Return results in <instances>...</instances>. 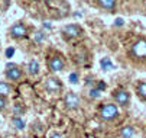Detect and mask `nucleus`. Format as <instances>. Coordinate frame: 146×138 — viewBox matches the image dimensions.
<instances>
[{"mask_svg": "<svg viewBox=\"0 0 146 138\" xmlns=\"http://www.w3.org/2000/svg\"><path fill=\"white\" fill-rule=\"evenodd\" d=\"M98 115L104 122H111L119 116V105L117 103H104L100 108Z\"/></svg>", "mask_w": 146, "mask_h": 138, "instance_id": "nucleus-1", "label": "nucleus"}, {"mask_svg": "<svg viewBox=\"0 0 146 138\" xmlns=\"http://www.w3.org/2000/svg\"><path fill=\"white\" fill-rule=\"evenodd\" d=\"M64 67H65V61L62 60L61 57H52V58H49V61H48V68L52 71V73H59V71H62L64 70Z\"/></svg>", "mask_w": 146, "mask_h": 138, "instance_id": "nucleus-9", "label": "nucleus"}, {"mask_svg": "<svg viewBox=\"0 0 146 138\" xmlns=\"http://www.w3.org/2000/svg\"><path fill=\"white\" fill-rule=\"evenodd\" d=\"M0 51H2V47H0Z\"/></svg>", "mask_w": 146, "mask_h": 138, "instance_id": "nucleus-27", "label": "nucleus"}, {"mask_svg": "<svg viewBox=\"0 0 146 138\" xmlns=\"http://www.w3.org/2000/svg\"><path fill=\"white\" fill-rule=\"evenodd\" d=\"M9 35L13 39H23V38L28 36V26L23 22H16V23L12 25V28L9 31Z\"/></svg>", "mask_w": 146, "mask_h": 138, "instance_id": "nucleus-4", "label": "nucleus"}, {"mask_svg": "<svg viewBox=\"0 0 146 138\" xmlns=\"http://www.w3.org/2000/svg\"><path fill=\"white\" fill-rule=\"evenodd\" d=\"M136 93L142 100H146V82H140L136 86Z\"/></svg>", "mask_w": 146, "mask_h": 138, "instance_id": "nucleus-15", "label": "nucleus"}, {"mask_svg": "<svg viewBox=\"0 0 146 138\" xmlns=\"http://www.w3.org/2000/svg\"><path fill=\"white\" fill-rule=\"evenodd\" d=\"M5 76L10 82H17V80L22 78V68H20L19 66H16V64H7Z\"/></svg>", "mask_w": 146, "mask_h": 138, "instance_id": "nucleus-8", "label": "nucleus"}, {"mask_svg": "<svg viewBox=\"0 0 146 138\" xmlns=\"http://www.w3.org/2000/svg\"><path fill=\"white\" fill-rule=\"evenodd\" d=\"M25 138H29V137H25Z\"/></svg>", "mask_w": 146, "mask_h": 138, "instance_id": "nucleus-28", "label": "nucleus"}, {"mask_svg": "<svg viewBox=\"0 0 146 138\" xmlns=\"http://www.w3.org/2000/svg\"><path fill=\"white\" fill-rule=\"evenodd\" d=\"M68 82H70L71 84H77V83L80 82V73H78V71H71V73L68 74Z\"/></svg>", "mask_w": 146, "mask_h": 138, "instance_id": "nucleus-18", "label": "nucleus"}, {"mask_svg": "<svg viewBox=\"0 0 146 138\" xmlns=\"http://www.w3.org/2000/svg\"><path fill=\"white\" fill-rule=\"evenodd\" d=\"M45 26L49 29V28H51V23H49V22H44V28H45Z\"/></svg>", "mask_w": 146, "mask_h": 138, "instance_id": "nucleus-26", "label": "nucleus"}, {"mask_svg": "<svg viewBox=\"0 0 146 138\" xmlns=\"http://www.w3.org/2000/svg\"><path fill=\"white\" fill-rule=\"evenodd\" d=\"M26 70H28V74L29 76H38L39 74V70H40L39 61L35 60V58H32V60L28 63V66H26Z\"/></svg>", "mask_w": 146, "mask_h": 138, "instance_id": "nucleus-10", "label": "nucleus"}, {"mask_svg": "<svg viewBox=\"0 0 146 138\" xmlns=\"http://www.w3.org/2000/svg\"><path fill=\"white\" fill-rule=\"evenodd\" d=\"M82 32H84V31H82V28L80 25H77V23L67 25V26L62 28V31H61V33H62V36H64L65 41H72V39L80 38L82 35Z\"/></svg>", "mask_w": 146, "mask_h": 138, "instance_id": "nucleus-2", "label": "nucleus"}, {"mask_svg": "<svg viewBox=\"0 0 146 138\" xmlns=\"http://www.w3.org/2000/svg\"><path fill=\"white\" fill-rule=\"evenodd\" d=\"M6 108H7V100H6V97L0 96V112H3Z\"/></svg>", "mask_w": 146, "mask_h": 138, "instance_id": "nucleus-20", "label": "nucleus"}, {"mask_svg": "<svg viewBox=\"0 0 146 138\" xmlns=\"http://www.w3.org/2000/svg\"><path fill=\"white\" fill-rule=\"evenodd\" d=\"M100 67H101L103 71H109V70H111L114 66H113V63H111L110 58L104 57V58H101V60H100Z\"/></svg>", "mask_w": 146, "mask_h": 138, "instance_id": "nucleus-16", "label": "nucleus"}, {"mask_svg": "<svg viewBox=\"0 0 146 138\" xmlns=\"http://www.w3.org/2000/svg\"><path fill=\"white\" fill-rule=\"evenodd\" d=\"M12 125H13V128L17 129V131H22V129H25V127H26L25 121L22 119V116H19V115H15V116L12 118Z\"/></svg>", "mask_w": 146, "mask_h": 138, "instance_id": "nucleus-12", "label": "nucleus"}, {"mask_svg": "<svg viewBox=\"0 0 146 138\" xmlns=\"http://www.w3.org/2000/svg\"><path fill=\"white\" fill-rule=\"evenodd\" d=\"M49 138H64V137H62L61 134H58V132H54V134H52Z\"/></svg>", "mask_w": 146, "mask_h": 138, "instance_id": "nucleus-25", "label": "nucleus"}, {"mask_svg": "<svg viewBox=\"0 0 146 138\" xmlns=\"http://www.w3.org/2000/svg\"><path fill=\"white\" fill-rule=\"evenodd\" d=\"M130 54L137 58V60H145L146 58V39H139L132 45Z\"/></svg>", "mask_w": 146, "mask_h": 138, "instance_id": "nucleus-5", "label": "nucleus"}, {"mask_svg": "<svg viewBox=\"0 0 146 138\" xmlns=\"http://www.w3.org/2000/svg\"><path fill=\"white\" fill-rule=\"evenodd\" d=\"M96 87H97L98 90H101V92H103V90H106V87H107V84H106V83H104V82H98Z\"/></svg>", "mask_w": 146, "mask_h": 138, "instance_id": "nucleus-22", "label": "nucleus"}, {"mask_svg": "<svg viewBox=\"0 0 146 138\" xmlns=\"http://www.w3.org/2000/svg\"><path fill=\"white\" fill-rule=\"evenodd\" d=\"M12 92H13V87H12L9 83H6V82H0V96L7 97V96L12 94Z\"/></svg>", "mask_w": 146, "mask_h": 138, "instance_id": "nucleus-13", "label": "nucleus"}, {"mask_svg": "<svg viewBox=\"0 0 146 138\" xmlns=\"http://www.w3.org/2000/svg\"><path fill=\"white\" fill-rule=\"evenodd\" d=\"M80 103H81V100H80V97H78L77 93H74V92L65 93V96H64V105H65V108L68 111L78 109L80 108Z\"/></svg>", "mask_w": 146, "mask_h": 138, "instance_id": "nucleus-7", "label": "nucleus"}, {"mask_svg": "<svg viewBox=\"0 0 146 138\" xmlns=\"http://www.w3.org/2000/svg\"><path fill=\"white\" fill-rule=\"evenodd\" d=\"M13 111H15V115H19V116H20V115H22V112H23V108L20 106L19 103H16L15 108H13Z\"/></svg>", "mask_w": 146, "mask_h": 138, "instance_id": "nucleus-21", "label": "nucleus"}, {"mask_svg": "<svg viewBox=\"0 0 146 138\" xmlns=\"http://www.w3.org/2000/svg\"><path fill=\"white\" fill-rule=\"evenodd\" d=\"M44 87H45V90L48 93L56 94V93H59L62 90V83H61L59 78H56V77H48L45 80V83H44Z\"/></svg>", "mask_w": 146, "mask_h": 138, "instance_id": "nucleus-6", "label": "nucleus"}, {"mask_svg": "<svg viewBox=\"0 0 146 138\" xmlns=\"http://www.w3.org/2000/svg\"><path fill=\"white\" fill-rule=\"evenodd\" d=\"M120 138H133L135 135V128L132 125H124L123 128H120Z\"/></svg>", "mask_w": 146, "mask_h": 138, "instance_id": "nucleus-11", "label": "nucleus"}, {"mask_svg": "<svg viewBox=\"0 0 146 138\" xmlns=\"http://www.w3.org/2000/svg\"><path fill=\"white\" fill-rule=\"evenodd\" d=\"M32 39H33V42L40 44V42H44L45 39H46V33H45L44 31H36V32L32 35Z\"/></svg>", "mask_w": 146, "mask_h": 138, "instance_id": "nucleus-17", "label": "nucleus"}, {"mask_svg": "<svg viewBox=\"0 0 146 138\" xmlns=\"http://www.w3.org/2000/svg\"><path fill=\"white\" fill-rule=\"evenodd\" d=\"M97 3L100 7L107 9V10H111L116 7V0H97Z\"/></svg>", "mask_w": 146, "mask_h": 138, "instance_id": "nucleus-14", "label": "nucleus"}, {"mask_svg": "<svg viewBox=\"0 0 146 138\" xmlns=\"http://www.w3.org/2000/svg\"><path fill=\"white\" fill-rule=\"evenodd\" d=\"M13 54H15V48H7V51H6V57L10 58Z\"/></svg>", "mask_w": 146, "mask_h": 138, "instance_id": "nucleus-23", "label": "nucleus"}, {"mask_svg": "<svg viewBox=\"0 0 146 138\" xmlns=\"http://www.w3.org/2000/svg\"><path fill=\"white\" fill-rule=\"evenodd\" d=\"M114 25H116V26H121V25H123V19H121V17H117L116 21H114Z\"/></svg>", "mask_w": 146, "mask_h": 138, "instance_id": "nucleus-24", "label": "nucleus"}, {"mask_svg": "<svg viewBox=\"0 0 146 138\" xmlns=\"http://www.w3.org/2000/svg\"><path fill=\"white\" fill-rule=\"evenodd\" d=\"M100 94H101V90H98L97 87H91L90 92H88V96L91 97V99H98Z\"/></svg>", "mask_w": 146, "mask_h": 138, "instance_id": "nucleus-19", "label": "nucleus"}, {"mask_svg": "<svg viewBox=\"0 0 146 138\" xmlns=\"http://www.w3.org/2000/svg\"><path fill=\"white\" fill-rule=\"evenodd\" d=\"M114 102L119 105V106H123V108H127L130 105V93L124 89H116L113 90L111 93Z\"/></svg>", "mask_w": 146, "mask_h": 138, "instance_id": "nucleus-3", "label": "nucleus"}]
</instances>
